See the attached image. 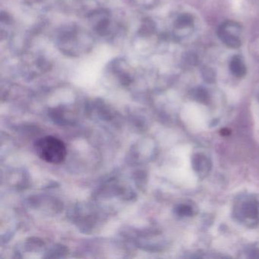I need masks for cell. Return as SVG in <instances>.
Wrapping results in <instances>:
<instances>
[{
	"label": "cell",
	"mask_w": 259,
	"mask_h": 259,
	"mask_svg": "<svg viewBox=\"0 0 259 259\" xmlns=\"http://www.w3.org/2000/svg\"><path fill=\"white\" fill-rule=\"evenodd\" d=\"M37 154L40 159L52 164H59L66 159V145L59 138L53 136L40 138L35 143Z\"/></svg>",
	"instance_id": "cell-1"
},
{
	"label": "cell",
	"mask_w": 259,
	"mask_h": 259,
	"mask_svg": "<svg viewBox=\"0 0 259 259\" xmlns=\"http://www.w3.org/2000/svg\"><path fill=\"white\" fill-rule=\"evenodd\" d=\"M241 27L234 21H226L218 28V37L225 45L230 48H239L242 44Z\"/></svg>",
	"instance_id": "cell-2"
},
{
	"label": "cell",
	"mask_w": 259,
	"mask_h": 259,
	"mask_svg": "<svg viewBox=\"0 0 259 259\" xmlns=\"http://www.w3.org/2000/svg\"><path fill=\"white\" fill-rule=\"evenodd\" d=\"M91 20L93 24V29L100 35H107L109 34L111 19L109 13L105 11L96 12L91 15Z\"/></svg>",
	"instance_id": "cell-3"
},
{
	"label": "cell",
	"mask_w": 259,
	"mask_h": 259,
	"mask_svg": "<svg viewBox=\"0 0 259 259\" xmlns=\"http://www.w3.org/2000/svg\"><path fill=\"white\" fill-rule=\"evenodd\" d=\"M259 214V205L255 201H246L240 206V216L244 219L256 220Z\"/></svg>",
	"instance_id": "cell-4"
},
{
	"label": "cell",
	"mask_w": 259,
	"mask_h": 259,
	"mask_svg": "<svg viewBox=\"0 0 259 259\" xmlns=\"http://www.w3.org/2000/svg\"><path fill=\"white\" fill-rule=\"evenodd\" d=\"M192 167L196 173L206 174L210 170L209 160L202 154H196L192 157Z\"/></svg>",
	"instance_id": "cell-5"
},
{
	"label": "cell",
	"mask_w": 259,
	"mask_h": 259,
	"mask_svg": "<svg viewBox=\"0 0 259 259\" xmlns=\"http://www.w3.org/2000/svg\"><path fill=\"white\" fill-rule=\"evenodd\" d=\"M230 69L232 74L236 77L241 78L246 73V66L243 59L239 55H236L230 60Z\"/></svg>",
	"instance_id": "cell-6"
},
{
	"label": "cell",
	"mask_w": 259,
	"mask_h": 259,
	"mask_svg": "<svg viewBox=\"0 0 259 259\" xmlns=\"http://www.w3.org/2000/svg\"><path fill=\"white\" fill-rule=\"evenodd\" d=\"M154 24L151 20L145 19L142 21L140 29H139V35L142 37L149 36L154 32Z\"/></svg>",
	"instance_id": "cell-7"
},
{
	"label": "cell",
	"mask_w": 259,
	"mask_h": 259,
	"mask_svg": "<svg viewBox=\"0 0 259 259\" xmlns=\"http://www.w3.org/2000/svg\"><path fill=\"white\" fill-rule=\"evenodd\" d=\"M192 24V18L189 15H183L180 16L176 21V27L177 28H187Z\"/></svg>",
	"instance_id": "cell-8"
},
{
	"label": "cell",
	"mask_w": 259,
	"mask_h": 259,
	"mask_svg": "<svg viewBox=\"0 0 259 259\" xmlns=\"http://www.w3.org/2000/svg\"><path fill=\"white\" fill-rule=\"evenodd\" d=\"M176 213L179 216L181 217H190L193 214V209L190 205L187 204H182L179 206L176 210Z\"/></svg>",
	"instance_id": "cell-9"
},
{
	"label": "cell",
	"mask_w": 259,
	"mask_h": 259,
	"mask_svg": "<svg viewBox=\"0 0 259 259\" xmlns=\"http://www.w3.org/2000/svg\"><path fill=\"white\" fill-rule=\"evenodd\" d=\"M194 95H195V98L199 101H202V102L206 101L207 100V97H208L207 92L203 89H201V88H198L197 90L195 91Z\"/></svg>",
	"instance_id": "cell-10"
},
{
	"label": "cell",
	"mask_w": 259,
	"mask_h": 259,
	"mask_svg": "<svg viewBox=\"0 0 259 259\" xmlns=\"http://www.w3.org/2000/svg\"><path fill=\"white\" fill-rule=\"evenodd\" d=\"M203 76L205 78L206 81H211L214 80V73L210 69H207L203 73Z\"/></svg>",
	"instance_id": "cell-11"
},
{
	"label": "cell",
	"mask_w": 259,
	"mask_h": 259,
	"mask_svg": "<svg viewBox=\"0 0 259 259\" xmlns=\"http://www.w3.org/2000/svg\"><path fill=\"white\" fill-rule=\"evenodd\" d=\"M230 133H231V131L228 129L224 128L221 130V135H223V136H228Z\"/></svg>",
	"instance_id": "cell-12"
}]
</instances>
